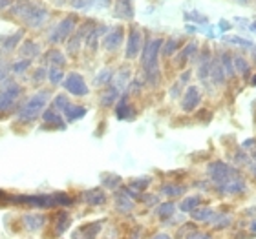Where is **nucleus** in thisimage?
<instances>
[{"label":"nucleus","instance_id":"9","mask_svg":"<svg viewBox=\"0 0 256 239\" xmlns=\"http://www.w3.org/2000/svg\"><path fill=\"white\" fill-rule=\"evenodd\" d=\"M141 51H143V37H141V31L138 27L132 26L126 42V59H136Z\"/></svg>","mask_w":256,"mask_h":239},{"label":"nucleus","instance_id":"19","mask_svg":"<svg viewBox=\"0 0 256 239\" xmlns=\"http://www.w3.org/2000/svg\"><path fill=\"white\" fill-rule=\"evenodd\" d=\"M44 121L48 122V124H55L57 128H60V130H64L66 128V124H64L62 117H60V113L55 110V108H50V110H46V112L42 113Z\"/></svg>","mask_w":256,"mask_h":239},{"label":"nucleus","instance_id":"52","mask_svg":"<svg viewBox=\"0 0 256 239\" xmlns=\"http://www.w3.org/2000/svg\"><path fill=\"white\" fill-rule=\"evenodd\" d=\"M254 143H256L254 139H249V141H246V143H244V146H246V148H247V146H252V144H254Z\"/></svg>","mask_w":256,"mask_h":239},{"label":"nucleus","instance_id":"12","mask_svg":"<svg viewBox=\"0 0 256 239\" xmlns=\"http://www.w3.org/2000/svg\"><path fill=\"white\" fill-rule=\"evenodd\" d=\"M82 199H84L88 205L99 207V205H104V203H106V194L102 190H99V188H92V190H86L84 194H82Z\"/></svg>","mask_w":256,"mask_h":239},{"label":"nucleus","instance_id":"5","mask_svg":"<svg viewBox=\"0 0 256 239\" xmlns=\"http://www.w3.org/2000/svg\"><path fill=\"white\" fill-rule=\"evenodd\" d=\"M208 176L212 177L214 183L220 186V185L229 183V181H232V179H238L240 174H238L236 168L229 166L227 163H224V161H214V163L208 165Z\"/></svg>","mask_w":256,"mask_h":239},{"label":"nucleus","instance_id":"22","mask_svg":"<svg viewBox=\"0 0 256 239\" xmlns=\"http://www.w3.org/2000/svg\"><path fill=\"white\" fill-rule=\"evenodd\" d=\"M212 208H208V207H198L194 212H190L192 219L194 221H207V219L212 218Z\"/></svg>","mask_w":256,"mask_h":239},{"label":"nucleus","instance_id":"43","mask_svg":"<svg viewBox=\"0 0 256 239\" xmlns=\"http://www.w3.org/2000/svg\"><path fill=\"white\" fill-rule=\"evenodd\" d=\"M30 64H32V60H30V59L18 60V62L13 64V71H15V73H24V71L30 68Z\"/></svg>","mask_w":256,"mask_h":239},{"label":"nucleus","instance_id":"4","mask_svg":"<svg viewBox=\"0 0 256 239\" xmlns=\"http://www.w3.org/2000/svg\"><path fill=\"white\" fill-rule=\"evenodd\" d=\"M50 102V91H38L32 99L24 102V106L18 110V121L20 122H32L42 113L46 104Z\"/></svg>","mask_w":256,"mask_h":239},{"label":"nucleus","instance_id":"14","mask_svg":"<svg viewBox=\"0 0 256 239\" xmlns=\"http://www.w3.org/2000/svg\"><path fill=\"white\" fill-rule=\"evenodd\" d=\"M218 188L224 194H240V192L246 190V183H244V179L238 177V179H232L229 183H225V185H220Z\"/></svg>","mask_w":256,"mask_h":239},{"label":"nucleus","instance_id":"15","mask_svg":"<svg viewBox=\"0 0 256 239\" xmlns=\"http://www.w3.org/2000/svg\"><path fill=\"white\" fill-rule=\"evenodd\" d=\"M114 13H116L118 18H132L134 9H132V5H130V0H118Z\"/></svg>","mask_w":256,"mask_h":239},{"label":"nucleus","instance_id":"23","mask_svg":"<svg viewBox=\"0 0 256 239\" xmlns=\"http://www.w3.org/2000/svg\"><path fill=\"white\" fill-rule=\"evenodd\" d=\"M86 31H88V26L82 27V29H80V31L77 33V35H75L74 38H70V42H68V51H70V53H75V51L79 49L80 40L84 38V33H86Z\"/></svg>","mask_w":256,"mask_h":239},{"label":"nucleus","instance_id":"2","mask_svg":"<svg viewBox=\"0 0 256 239\" xmlns=\"http://www.w3.org/2000/svg\"><path fill=\"white\" fill-rule=\"evenodd\" d=\"M161 46H163V40L161 38H152L144 44L143 51H141V64H143V69L146 73V79H148L150 84H158L160 80V69H158V57H160Z\"/></svg>","mask_w":256,"mask_h":239},{"label":"nucleus","instance_id":"44","mask_svg":"<svg viewBox=\"0 0 256 239\" xmlns=\"http://www.w3.org/2000/svg\"><path fill=\"white\" fill-rule=\"evenodd\" d=\"M92 227H94V225H86L84 229H82V232H84L86 238H88V239H92L94 236L97 234V232H99V230H101V221H99V223L96 225V229H92Z\"/></svg>","mask_w":256,"mask_h":239},{"label":"nucleus","instance_id":"3","mask_svg":"<svg viewBox=\"0 0 256 239\" xmlns=\"http://www.w3.org/2000/svg\"><path fill=\"white\" fill-rule=\"evenodd\" d=\"M8 201L11 203H20L28 207H37V208H52L57 205H72V199L66 194H55V196H10Z\"/></svg>","mask_w":256,"mask_h":239},{"label":"nucleus","instance_id":"47","mask_svg":"<svg viewBox=\"0 0 256 239\" xmlns=\"http://www.w3.org/2000/svg\"><path fill=\"white\" fill-rule=\"evenodd\" d=\"M225 40L234 42V44H244V46H251V42H249V40H244V38H238V37H227Z\"/></svg>","mask_w":256,"mask_h":239},{"label":"nucleus","instance_id":"58","mask_svg":"<svg viewBox=\"0 0 256 239\" xmlns=\"http://www.w3.org/2000/svg\"><path fill=\"white\" fill-rule=\"evenodd\" d=\"M254 59H256V51H254Z\"/></svg>","mask_w":256,"mask_h":239},{"label":"nucleus","instance_id":"42","mask_svg":"<svg viewBox=\"0 0 256 239\" xmlns=\"http://www.w3.org/2000/svg\"><path fill=\"white\" fill-rule=\"evenodd\" d=\"M22 35H24V33L18 31V33H15L13 37L8 38V40H6V42H4V49H6V51H11V49L15 48L16 44H18V40H20V38H22Z\"/></svg>","mask_w":256,"mask_h":239},{"label":"nucleus","instance_id":"7","mask_svg":"<svg viewBox=\"0 0 256 239\" xmlns=\"http://www.w3.org/2000/svg\"><path fill=\"white\" fill-rule=\"evenodd\" d=\"M62 84H64V88H66V91H70L72 95H77V97L88 95V86H86L82 75H79V73L66 75V79H64Z\"/></svg>","mask_w":256,"mask_h":239},{"label":"nucleus","instance_id":"48","mask_svg":"<svg viewBox=\"0 0 256 239\" xmlns=\"http://www.w3.org/2000/svg\"><path fill=\"white\" fill-rule=\"evenodd\" d=\"M6 75H8V69H6L4 64H0V80H4Z\"/></svg>","mask_w":256,"mask_h":239},{"label":"nucleus","instance_id":"50","mask_svg":"<svg viewBox=\"0 0 256 239\" xmlns=\"http://www.w3.org/2000/svg\"><path fill=\"white\" fill-rule=\"evenodd\" d=\"M152 239H172V238L168 234H156Z\"/></svg>","mask_w":256,"mask_h":239},{"label":"nucleus","instance_id":"6","mask_svg":"<svg viewBox=\"0 0 256 239\" xmlns=\"http://www.w3.org/2000/svg\"><path fill=\"white\" fill-rule=\"evenodd\" d=\"M75 26H77V16L75 15H68L66 18H62V20L55 26L54 31L50 33V42L52 44L64 42V40L72 35V31H74Z\"/></svg>","mask_w":256,"mask_h":239},{"label":"nucleus","instance_id":"28","mask_svg":"<svg viewBox=\"0 0 256 239\" xmlns=\"http://www.w3.org/2000/svg\"><path fill=\"white\" fill-rule=\"evenodd\" d=\"M118 95H119V91L112 86L110 90L102 93V97H101V104H102V106H112L114 102H116V99H118Z\"/></svg>","mask_w":256,"mask_h":239},{"label":"nucleus","instance_id":"24","mask_svg":"<svg viewBox=\"0 0 256 239\" xmlns=\"http://www.w3.org/2000/svg\"><path fill=\"white\" fill-rule=\"evenodd\" d=\"M104 31H106V27L99 26V27H96V29H92V31L88 33V48H90L92 51H96L97 49V38H99V35L104 33Z\"/></svg>","mask_w":256,"mask_h":239},{"label":"nucleus","instance_id":"16","mask_svg":"<svg viewBox=\"0 0 256 239\" xmlns=\"http://www.w3.org/2000/svg\"><path fill=\"white\" fill-rule=\"evenodd\" d=\"M75 9H90V7H104L110 0H70Z\"/></svg>","mask_w":256,"mask_h":239},{"label":"nucleus","instance_id":"32","mask_svg":"<svg viewBox=\"0 0 256 239\" xmlns=\"http://www.w3.org/2000/svg\"><path fill=\"white\" fill-rule=\"evenodd\" d=\"M174 210H176V205H174V203H163V205L158 207V216H160L161 219H166L174 214Z\"/></svg>","mask_w":256,"mask_h":239},{"label":"nucleus","instance_id":"34","mask_svg":"<svg viewBox=\"0 0 256 239\" xmlns=\"http://www.w3.org/2000/svg\"><path fill=\"white\" fill-rule=\"evenodd\" d=\"M161 192L168 197H176V196H182L183 192H185V186H174V185H165L161 188Z\"/></svg>","mask_w":256,"mask_h":239},{"label":"nucleus","instance_id":"11","mask_svg":"<svg viewBox=\"0 0 256 239\" xmlns=\"http://www.w3.org/2000/svg\"><path fill=\"white\" fill-rule=\"evenodd\" d=\"M123 37H124V29L121 26L110 27L106 31V35H104L102 46H104L108 51H116V49L121 46V42H123Z\"/></svg>","mask_w":256,"mask_h":239},{"label":"nucleus","instance_id":"41","mask_svg":"<svg viewBox=\"0 0 256 239\" xmlns=\"http://www.w3.org/2000/svg\"><path fill=\"white\" fill-rule=\"evenodd\" d=\"M68 106H70V101L66 99V95H57V97H55L54 108L57 110V112H64Z\"/></svg>","mask_w":256,"mask_h":239},{"label":"nucleus","instance_id":"17","mask_svg":"<svg viewBox=\"0 0 256 239\" xmlns=\"http://www.w3.org/2000/svg\"><path fill=\"white\" fill-rule=\"evenodd\" d=\"M44 223H46V218L42 214H26L24 216V225L30 230H38L40 227H44Z\"/></svg>","mask_w":256,"mask_h":239},{"label":"nucleus","instance_id":"1","mask_svg":"<svg viewBox=\"0 0 256 239\" xmlns=\"http://www.w3.org/2000/svg\"><path fill=\"white\" fill-rule=\"evenodd\" d=\"M11 13L15 16H18V18L30 27H40L50 16L48 9H46L44 5L35 4L32 0H20V2L11 9Z\"/></svg>","mask_w":256,"mask_h":239},{"label":"nucleus","instance_id":"20","mask_svg":"<svg viewBox=\"0 0 256 239\" xmlns=\"http://www.w3.org/2000/svg\"><path fill=\"white\" fill-rule=\"evenodd\" d=\"M200 205H202V197H200V196L185 197V199L180 203V210H182V212L190 214V212H194V210H196Z\"/></svg>","mask_w":256,"mask_h":239},{"label":"nucleus","instance_id":"54","mask_svg":"<svg viewBox=\"0 0 256 239\" xmlns=\"http://www.w3.org/2000/svg\"><path fill=\"white\" fill-rule=\"evenodd\" d=\"M251 29H252V31H256V22H252V24H251Z\"/></svg>","mask_w":256,"mask_h":239},{"label":"nucleus","instance_id":"40","mask_svg":"<svg viewBox=\"0 0 256 239\" xmlns=\"http://www.w3.org/2000/svg\"><path fill=\"white\" fill-rule=\"evenodd\" d=\"M110 80H112V71H110V69H102L96 77V84L102 86V84H106V82H110Z\"/></svg>","mask_w":256,"mask_h":239},{"label":"nucleus","instance_id":"35","mask_svg":"<svg viewBox=\"0 0 256 239\" xmlns=\"http://www.w3.org/2000/svg\"><path fill=\"white\" fill-rule=\"evenodd\" d=\"M178 48H180V40H178V38H168V40L165 42V48H163V51H161V53L168 57V55L176 53Z\"/></svg>","mask_w":256,"mask_h":239},{"label":"nucleus","instance_id":"27","mask_svg":"<svg viewBox=\"0 0 256 239\" xmlns=\"http://www.w3.org/2000/svg\"><path fill=\"white\" fill-rule=\"evenodd\" d=\"M70 225V216L66 212H60L59 216H57V221H55V232L57 234H62L64 230L68 229Z\"/></svg>","mask_w":256,"mask_h":239},{"label":"nucleus","instance_id":"51","mask_svg":"<svg viewBox=\"0 0 256 239\" xmlns=\"http://www.w3.org/2000/svg\"><path fill=\"white\" fill-rule=\"evenodd\" d=\"M249 230H251V234H254V236H256V221H252L251 227H249Z\"/></svg>","mask_w":256,"mask_h":239},{"label":"nucleus","instance_id":"29","mask_svg":"<svg viewBox=\"0 0 256 239\" xmlns=\"http://www.w3.org/2000/svg\"><path fill=\"white\" fill-rule=\"evenodd\" d=\"M148 185H150V179H148V177L134 179V181H132V185H130V192H132L134 196H138V192H143Z\"/></svg>","mask_w":256,"mask_h":239},{"label":"nucleus","instance_id":"21","mask_svg":"<svg viewBox=\"0 0 256 239\" xmlns=\"http://www.w3.org/2000/svg\"><path fill=\"white\" fill-rule=\"evenodd\" d=\"M64 115H66V119H68L70 122L77 121V119L84 117L86 115V108L84 106H74V104H70L66 110H64Z\"/></svg>","mask_w":256,"mask_h":239},{"label":"nucleus","instance_id":"39","mask_svg":"<svg viewBox=\"0 0 256 239\" xmlns=\"http://www.w3.org/2000/svg\"><path fill=\"white\" fill-rule=\"evenodd\" d=\"M222 66H224V71L225 75H229V77H232L234 75V66H232V60H230L229 55H222Z\"/></svg>","mask_w":256,"mask_h":239},{"label":"nucleus","instance_id":"37","mask_svg":"<svg viewBox=\"0 0 256 239\" xmlns=\"http://www.w3.org/2000/svg\"><path fill=\"white\" fill-rule=\"evenodd\" d=\"M119 183H121V177H119V176H114V174H110V176H104V177H102V185L106 186V188H110V190H114V188H118Z\"/></svg>","mask_w":256,"mask_h":239},{"label":"nucleus","instance_id":"31","mask_svg":"<svg viewBox=\"0 0 256 239\" xmlns=\"http://www.w3.org/2000/svg\"><path fill=\"white\" fill-rule=\"evenodd\" d=\"M46 59H48V62L52 64V66H57V68H59V66H62V64L66 62V57L62 55V51H57V49L50 51Z\"/></svg>","mask_w":256,"mask_h":239},{"label":"nucleus","instance_id":"55","mask_svg":"<svg viewBox=\"0 0 256 239\" xmlns=\"http://www.w3.org/2000/svg\"><path fill=\"white\" fill-rule=\"evenodd\" d=\"M252 84L256 86V75H254V77H252Z\"/></svg>","mask_w":256,"mask_h":239},{"label":"nucleus","instance_id":"46","mask_svg":"<svg viewBox=\"0 0 256 239\" xmlns=\"http://www.w3.org/2000/svg\"><path fill=\"white\" fill-rule=\"evenodd\" d=\"M187 239H212L208 234H205V232H192V234L187 236Z\"/></svg>","mask_w":256,"mask_h":239},{"label":"nucleus","instance_id":"56","mask_svg":"<svg viewBox=\"0 0 256 239\" xmlns=\"http://www.w3.org/2000/svg\"><path fill=\"white\" fill-rule=\"evenodd\" d=\"M252 157H254V159H256V150H254V154H252Z\"/></svg>","mask_w":256,"mask_h":239},{"label":"nucleus","instance_id":"38","mask_svg":"<svg viewBox=\"0 0 256 239\" xmlns=\"http://www.w3.org/2000/svg\"><path fill=\"white\" fill-rule=\"evenodd\" d=\"M128 77H130V73H128V71H121V73L118 75V77H116V84H114V88H116V90L118 91H121V90H124V86H126V82H128Z\"/></svg>","mask_w":256,"mask_h":239},{"label":"nucleus","instance_id":"30","mask_svg":"<svg viewBox=\"0 0 256 239\" xmlns=\"http://www.w3.org/2000/svg\"><path fill=\"white\" fill-rule=\"evenodd\" d=\"M130 194H128V190H126V194L124 196H118V208L121 210V212H130L132 210V207H134V203L130 201Z\"/></svg>","mask_w":256,"mask_h":239},{"label":"nucleus","instance_id":"53","mask_svg":"<svg viewBox=\"0 0 256 239\" xmlns=\"http://www.w3.org/2000/svg\"><path fill=\"white\" fill-rule=\"evenodd\" d=\"M225 27H227V29H229V27H230V24H229V22H222V29H225Z\"/></svg>","mask_w":256,"mask_h":239},{"label":"nucleus","instance_id":"33","mask_svg":"<svg viewBox=\"0 0 256 239\" xmlns=\"http://www.w3.org/2000/svg\"><path fill=\"white\" fill-rule=\"evenodd\" d=\"M196 48H198V46L194 42L187 44V46L182 49V55L178 57V64H185V62H187L188 57H192V55H194V49H196Z\"/></svg>","mask_w":256,"mask_h":239},{"label":"nucleus","instance_id":"45","mask_svg":"<svg viewBox=\"0 0 256 239\" xmlns=\"http://www.w3.org/2000/svg\"><path fill=\"white\" fill-rule=\"evenodd\" d=\"M46 75H48V71H46L44 68H40V69H37V71L33 73V80H35V82H40V80H42Z\"/></svg>","mask_w":256,"mask_h":239},{"label":"nucleus","instance_id":"49","mask_svg":"<svg viewBox=\"0 0 256 239\" xmlns=\"http://www.w3.org/2000/svg\"><path fill=\"white\" fill-rule=\"evenodd\" d=\"M11 5V0H0V11L6 9V7H10Z\"/></svg>","mask_w":256,"mask_h":239},{"label":"nucleus","instance_id":"13","mask_svg":"<svg viewBox=\"0 0 256 239\" xmlns=\"http://www.w3.org/2000/svg\"><path fill=\"white\" fill-rule=\"evenodd\" d=\"M116 115L121 121H126V119L134 117V108L128 101V97H121V101L118 102V108H116Z\"/></svg>","mask_w":256,"mask_h":239},{"label":"nucleus","instance_id":"8","mask_svg":"<svg viewBox=\"0 0 256 239\" xmlns=\"http://www.w3.org/2000/svg\"><path fill=\"white\" fill-rule=\"evenodd\" d=\"M18 95H20V86L15 84V82H8V86L0 91V112L10 110V108L15 104Z\"/></svg>","mask_w":256,"mask_h":239},{"label":"nucleus","instance_id":"57","mask_svg":"<svg viewBox=\"0 0 256 239\" xmlns=\"http://www.w3.org/2000/svg\"><path fill=\"white\" fill-rule=\"evenodd\" d=\"M252 172H254V176H256V166H254V168H252Z\"/></svg>","mask_w":256,"mask_h":239},{"label":"nucleus","instance_id":"10","mask_svg":"<svg viewBox=\"0 0 256 239\" xmlns=\"http://www.w3.org/2000/svg\"><path fill=\"white\" fill-rule=\"evenodd\" d=\"M202 101V91L198 86H188L187 91L183 93V99H182V110L183 112H194L198 108Z\"/></svg>","mask_w":256,"mask_h":239},{"label":"nucleus","instance_id":"26","mask_svg":"<svg viewBox=\"0 0 256 239\" xmlns=\"http://www.w3.org/2000/svg\"><path fill=\"white\" fill-rule=\"evenodd\" d=\"M48 79H50V82H52V84H60L66 77H64L62 69L57 68V66H52V68L48 69Z\"/></svg>","mask_w":256,"mask_h":239},{"label":"nucleus","instance_id":"18","mask_svg":"<svg viewBox=\"0 0 256 239\" xmlns=\"http://www.w3.org/2000/svg\"><path fill=\"white\" fill-rule=\"evenodd\" d=\"M210 79L214 80V84H224L225 80V71L224 66L220 60H210Z\"/></svg>","mask_w":256,"mask_h":239},{"label":"nucleus","instance_id":"36","mask_svg":"<svg viewBox=\"0 0 256 239\" xmlns=\"http://www.w3.org/2000/svg\"><path fill=\"white\" fill-rule=\"evenodd\" d=\"M234 68L238 73H242L244 77H247L249 75V64H247L246 59H242V57H236L234 59Z\"/></svg>","mask_w":256,"mask_h":239},{"label":"nucleus","instance_id":"25","mask_svg":"<svg viewBox=\"0 0 256 239\" xmlns=\"http://www.w3.org/2000/svg\"><path fill=\"white\" fill-rule=\"evenodd\" d=\"M20 51L26 55V57H37V55L40 53V48H38L37 42H33V40H28V42L22 44Z\"/></svg>","mask_w":256,"mask_h":239}]
</instances>
